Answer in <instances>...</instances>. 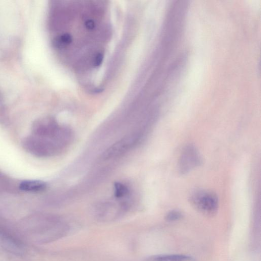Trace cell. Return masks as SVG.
<instances>
[{
    "label": "cell",
    "instance_id": "6da1fadb",
    "mask_svg": "<svg viewBox=\"0 0 261 261\" xmlns=\"http://www.w3.org/2000/svg\"><path fill=\"white\" fill-rule=\"evenodd\" d=\"M24 230L29 237L35 240L47 243L56 240L66 235L68 225L57 218H47L35 224H28Z\"/></svg>",
    "mask_w": 261,
    "mask_h": 261
},
{
    "label": "cell",
    "instance_id": "7a4b0ae2",
    "mask_svg": "<svg viewBox=\"0 0 261 261\" xmlns=\"http://www.w3.org/2000/svg\"><path fill=\"white\" fill-rule=\"evenodd\" d=\"M190 202L195 209L203 214L212 216L216 214L219 201L214 193L207 190H199L192 194Z\"/></svg>",
    "mask_w": 261,
    "mask_h": 261
},
{
    "label": "cell",
    "instance_id": "3957f363",
    "mask_svg": "<svg viewBox=\"0 0 261 261\" xmlns=\"http://www.w3.org/2000/svg\"><path fill=\"white\" fill-rule=\"evenodd\" d=\"M203 160L198 150L192 145H188L183 149L178 162V170L185 175L200 167Z\"/></svg>",
    "mask_w": 261,
    "mask_h": 261
},
{
    "label": "cell",
    "instance_id": "277c9868",
    "mask_svg": "<svg viewBox=\"0 0 261 261\" xmlns=\"http://www.w3.org/2000/svg\"><path fill=\"white\" fill-rule=\"evenodd\" d=\"M141 136L135 133L124 137L108 149L103 154L105 160L112 159L120 156L132 149L140 141Z\"/></svg>",
    "mask_w": 261,
    "mask_h": 261
},
{
    "label": "cell",
    "instance_id": "5b68a950",
    "mask_svg": "<svg viewBox=\"0 0 261 261\" xmlns=\"http://www.w3.org/2000/svg\"><path fill=\"white\" fill-rule=\"evenodd\" d=\"M127 207L126 202L119 204H104L97 207L96 215L98 218L103 221L113 220L124 213Z\"/></svg>",
    "mask_w": 261,
    "mask_h": 261
},
{
    "label": "cell",
    "instance_id": "8992f818",
    "mask_svg": "<svg viewBox=\"0 0 261 261\" xmlns=\"http://www.w3.org/2000/svg\"><path fill=\"white\" fill-rule=\"evenodd\" d=\"M0 239L4 246L13 253L21 254L23 251L22 243L13 234L3 227H0Z\"/></svg>",
    "mask_w": 261,
    "mask_h": 261
},
{
    "label": "cell",
    "instance_id": "52a82bcc",
    "mask_svg": "<svg viewBox=\"0 0 261 261\" xmlns=\"http://www.w3.org/2000/svg\"><path fill=\"white\" fill-rule=\"evenodd\" d=\"M46 183L40 180H25L20 183V189L26 192H40L47 188Z\"/></svg>",
    "mask_w": 261,
    "mask_h": 261
},
{
    "label": "cell",
    "instance_id": "ba28073f",
    "mask_svg": "<svg viewBox=\"0 0 261 261\" xmlns=\"http://www.w3.org/2000/svg\"><path fill=\"white\" fill-rule=\"evenodd\" d=\"M147 261H196L191 256L179 254H166L152 256Z\"/></svg>",
    "mask_w": 261,
    "mask_h": 261
},
{
    "label": "cell",
    "instance_id": "9c48e42d",
    "mask_svg": "<svg viewBox=\"0 0 261 261\" xmlns=\"http://www.w3.org/2000/svg\"><path fill=\"white\" fill-rule=\"evenodd\" d=\"M114 194L117 200H123L126 198L129 193L128 188L120 182H116L114 185Z\"/></svg>",
    "mask_w": 261,
    "mask_h": 261
},
{
    "label": "cell",
    "instance_id": "30bf717a",
    "mask_svg": "<svg viewBox=\"0 0 261 261\" xmlns=\"http://www.w3.org/2000/svg\"><path fill=\"white\" fill-rule=\"evenodd\" d=\"M183 216V214L180 211L172 210L167 214L166 219L169 222H175L181 220Z\"/></svg>",
    "mask_w": 261,
    "mask_h": 261
}]
</instances>
